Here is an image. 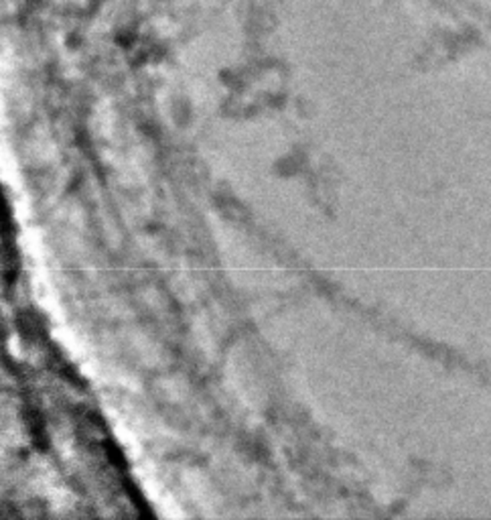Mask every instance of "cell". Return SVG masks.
Masks as SVG:
<instances>
[]
</instances>
